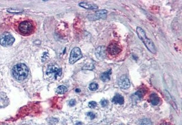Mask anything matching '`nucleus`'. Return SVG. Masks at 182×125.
<instances>
[{
  "label": "nucleus",
  "mask_w": 182,
  "mask_h": 125,
  "mask_svg": "<svg viewBox=\"0 0 182 125\" xmlns=\"http://www.w3.org/2000/svg\"><path fill=\"white\" fill-rule=\"evenodd\" d=\"M100 104H101L102 107H106L107 105H108V101H107V99H103V100H102L101 101Z\"/></svg>",
  "instance_id": "nucleus-23"
},
{
  "label": "nucleus",
  "mask_w": 182,
  "mask_h": 125,
  "mask_svg": "<svg viewBox=\"0 0 182 125\" xmlns=\"http://www.w3.org/2000/svg\"><path fill=\"white\" fill-rule=\"evenodd\" d=\"M79 5L80 7L84 8V9H87V10H96L98 9V6L97 5L95 4H89L87 2H81Z\"/></svg>",
  "instance_id": "nucleus-14"
},
{
  "label": "nucleus",
  "mask_w": 182,
  "mask_h": 125,
  "mask_svg": "<svg viewBox=\"0 0 182 125\" xmlns=\"http://www.w3.org/2000/svg\"><path fill=\"white\" fill-rule=\"evenodd\" d=\"M112 102L115 104H123L124 102V97L120 94H117L111 100Z\"/></svg>",
  "instance_id": "nucleus-13"
},
{
  "label": "nucleus",
  "mask_w": 182,
  "mask_h": 125,
  "mask_svg": "<svg viewBox=\"0 0 182 125\" xmlns=\"http://www.w3.org/2000/svg\"><path fill=\"white\" fill-rule=\"evenodd\" d=\"M89 107L91 108H94L97 107V103L95 101H91L89 103Z\"/></svg>",
  "instance_id": "nucleus-21"
},
{
  "label": "nucleus",
  "mask_w": 182,
  "mask_h": 125,
  "mask_svg": "<svg viewBox=\"0 0 182 125\" xmlns=\"http://www.w3.org/2000/svg\"><path fill=\"white\" fill-rule=\"evenodd\" d=\"M46 74L50 78L56 80L62 76V69L56 65H51L47 68Z\"/></svg>",
  "instance_id": "nucleus-4"
},
{
  "label": "nucleus",
  "mask_w": 182,
  "mask_h": 125,
  "mask_svg": "<svg viewBox=\"0 0 182 125\" xmlns=\"http://www.w3.org/2000/svg\"><path fill=\"white\" fill-rule=\"evenodd\" d=\"M15 38L9 32H4L0 36V44L4 46H9L13 44Z\"/></svg>",
  "instance_id": "nucleus-5"
},
{
  "label": "nucleus",
  "mask_w": 182,
  "mask_h": 125,
  "mask_svg": "<svg viewBox=\"0 0 182 125\" xmlns=\"http://www.w3.org/2000/svg\"><path fill=\"white\" fill-rule=\"evenodd\" d=\"M13 75L15 79L19 81L25 80L28 76L29 71L26 65L20 63L15 65L13 68Z\"/></svg>",
  "instance_id": "nucleus-1"
},
{
  "label": "nucleus",
  "mask_w": 182,
  "mask_h": 125,
  "mask_svg": "<svg viewBox=\"0 0 182 125\" xmlns=\"http://www.w3.org/2000/svg\"><path fill=\"white\" fill-rule=\"evenodd\" d=\"M166 93H167L166 94V96L167 99H168V101L169 102V103L172 106V107H173L175 110H177V106L176 104L174 103L173 100L172 99V98L171 97V96H170V94H169V93H168L167 91H166Z\"/></svg>",
  "instance_id": "nucleus-17"
},
{
  "label": "nucleus",
  "mask_w": 182,
  "mask_h": 125,
  "mask_svg": "<svg viewBox=\"0 0 182 125\" xmlns=\"http://www.w3.org/2000/svg\"><path fill=\"white\" fill-rule=\"evenodd\" d=\"M8 12H12V13H19L22 12V10H13V9H9L7 10Z\"/></svg>",
  "instance_id": "nucleus-22"
},
{
  "label": "nucleus",
  "mask_w": 182,
  "mask_h": 125,
  "mask_svg": "<svg viewBox=\"0 0 182 125\" xmlns=\"http://www.w3.org/2000/svg\"><path fill=\"white\" fill-rule=\"evenodd\" d=\"M136 32L137 34L138 38L142 41V43L146 47L147 49H148L151 53L156 54V49L155 45L151 39L147 38L146 33L142 28L140 27H137L136 29Z\"/></svg>",
  "instance_id": "nucleus-2"
},
{
  "label": "nucleus",
  "mask_w": 182,
  "mask_h": 125,
  "mask_svg": "<svg viewBox=\"0 0 182 125\" xmlns=\"http://www.w3.org/2000/svg\"><path fill=\"white\" fill-rule=\"evenodd\" d=\"M82 57V54L80 48L78 47H75L71 51L69 59V62L71 64H73L79 60H80Z\"/></svg>",
  "instance_id": "nucleus-6"
},
{
  "label": "nucleus",
  "mask_w": 182,
  "mask_h": 125,
  "mask_svg": "<svg viewBox=\"0 0 182 125\" xmlns=\"http://www.w3.org/2000/svg\"><path fill=\"white\" fill-rule=\"evenodd\" d=\"M18 31L22 35H28L31 34L34 30L33 23L29 20H25L20 22L18 25Z\"/></svg>",
  "instance_id": "nucleus-3"
},
{
  "label": "nucleus",
  "mask_w": 182,
  "mask_h": 125,
  "mask_svg": "<svg viewBox=\"0 0 182 125\" xmlns=\"http://www.w3.org/2000/svg\"><path fill=\"white\" fill-rule=\"evenodd\" d=\"M144 94H145L144 90H143L142 89L138 90V91H137V92L135 93V95H136V96H137L138 98H143V97L144 96Z\"/></svg>",
  "instance_id": "nucleus-19"
},
{
  "label": "nucleus",
  "mask_w": 182,
  "mask_h": 125,
  "mask_svg": "<svg viewBox=\"0 0 182 125\" xmlns=\"http://www.w3.org/2000/svg\"><path fill=\"white\" fill-rule=\"evenodd\" d=\"M150 101L152 105L157 106L160 103V98L157 94L153 93L150 96Z\"/></svg>",
  "instance_id": "nucleus-12"
},
{
  "label": "nucleus",
  "mask_w": 182,
  "mask_h": 125,
  "mask_svg": "<svg viewBox=\"0 0 182 125\" xmlns=\"http://www.w3.org/2000/svg\"><path fill=\"white\" fill-rule=\"evenodd\" d=\"M139 125H152V122L150 120L145 118L140 121Z\"/></svg>",
  "instance_id": "nucleus-18"
},
{
  "label": "nucleus",
  "mask_w": 182,
  "mask_h": 125,
  "mask_svg": "<svg viewBox=\"0 0 182 125\" xmlns=\"http://www.w3.org/2000/svg\"><path fill=\"white\" fill-rule=\"evenodd\" d=\"M76 103V102L75 99H71V101L69 102V105L71 107H73L75 105Z\"/></svg>",
  "instance_id": "nucleus-26"
},
{
  "label": "nucleus",
  "mask_w": 182,
  "mask_h": 125,
  "mask_svg": "<svg viewBox=\"0 0 182 125\" xmlns=\"http://www.w3.org/2000/svg\"><path fill=\"white\" fill-rule=\"evenodd\" d=\"M95 55L96 57L99 59H103L106 56L105 48L104 46H99L95 50Z\"/></svg>",
  "instance_id": "nucleus-10"
},
{
  "label": "nucleus",
  "mask_w": 182,
  "mask_h": 125,
  "mask_svg": "<svg viewBox=\"0 0 182 125\" xmlns=\"http://www.w3.org/2000/svg\"><path fill=\"white\" fill-rule=\"evenodd\" d=\"M67 91V88L64 85H60L59 86L56 90V92L59 94H63L65 93Z\"/></svg>",
  "instance_id": "nucleus-16"
},
{
  "label": "nucleus",
  "mask_w": 182,
  "mask_h": 125,
  "mask_svg": "<svg viewBox=\"0 0 182 125\" xmlns=\"http://www.w3.org/2000/svg\"><path fill=\"white\" fill-rule=\"evenodd\" d=\"M108 52L111 55H116L120 53L122 51L119 45L116 43H111L108 47Z\"/></svg>",
  "instance_id": "nucleus-8"
},
{
  "label": "nucleus",
  "mask_w": 182,
  "mask_h": 125,
  "mask_svg": "<svg viewBox=\"0 0 182 125\" xmlns=\"http://www.w3.org/2000/svg\"><path fill=\"white\" fill-rule=\"evenodd\" d=\"M87 115H88V116H89V117H90L91 120L94 119V118H95V115L94 113L91 112L87 113Z\"/></svg>",
  "instance_id": "nucleus-24"
},
{
  "label": "nucleus",
  "mask_w": 182,
  "mask_h": 125,
  "mask_svg": "<svg viewBox=\"0 0 182 125\" xmlns=\"http://www.w3.org/2000/svg\"><path fill=\"white\" fill-rule=\"evenodd\" d=\"M118 85L122 89H128L130 87L131 83L129 78L126 76H120L118 80Z\"/></svg>",
  "instance_id": "nucleus-9"
},
{
  "label": "nucleus",
  "mask_w": 182,
  "mask_h": 125,
  "mask_svg": "<svg viewBox=\"0 0 182 125\" xmlns=\"http://www.w3.org/2000/svg\"><path fill=\"white\" fill-rule=\"evenodd\" d=\"M108 11L106 10H98L93 15H89L88 18L90 20H97L101 18H107Z\"/></svg>",
  "instance_id": "nucleus-7"
},
{
  "label": "nucleus",
  "mask_w": 182,
  "mask_h": 125,
  "mask_svg": "<svg viewBox=\"0 0 182 125\" xmlns=\"http://www.w3.org/2000/svg\"><path fill=\"white\" fill-rule=\"evenodd\" d=\"M48 58V54L47 53H45L43 55V57H42V62H44L45 60H47Z\"/></svg>",
  "instance_id": "nucleus-25"
},
{
  "label": "nucleus",
  "mask_w": 182,
  "mask_h": 125,
  "mask_svg": "<svg viewBox=\"0 0 182 125\" xmlns=\"http://www.w3.org/2000/svg\"><path fill=\"white\" fill-rule=\"evenodd\" d=\"M111 70L109 69L108 71H105L100 76V79L103 82H107L108 80H110L111 79Z\"/></svg>",
  "instance_id": "nucleus-15"
},
{
  "label": "nucleus",
  "mask_w": 182,
  "mask_h": 125,
  "mask_svg": "<svg viewBox=\"0 0 182 125\" xmlns=\"http://www.w3.org/2000/svg\"><path fill=\"white\" fill-rule=\"evenodd\" d=\"M98 88V85L96 83H92L89 85V89L91 91H95Z\"/></svg>",
  "instance_id": "nucleus-20"
},
{
  "label": "nucleus",
  "mask_w": 182,
  "mask_h": 125,
  "mask_svg": "<svg viewBox=\"0 0 182 125\" xmlns=\"http://www.w3.org/2000/svg\"><path fill=\"white\" fill-rule=\"evenodd\" d=\"M9 103V98L4 93H0V108L6 107Z\"/></svg>",
  "instance_id": "nucleus-11"
},
{
  "label": "nucleus",
  "mask_w": 182,
  "mask_h": 125,
  "mask_svg": "<svg viewBox=\"0 0 182 125\" xmlns=\"http://www.w3.org/2000/svg\"><path fill=\"white\" fill-rule=\"evenodd\" d=\"M159 125H172V124L168 122L163 121V122H161V123H160Z\"/></svg>",
  "instance_id": "nucleus-27"
},
{
  "label": "nucleus",
  "mask_w": 182,
  "mask_h": 125,
  "mask_svg": "<svg viewBox=\"0 0 182 125\" xmlns=\"http://www.w3.org/2000/svg\"><path fill=\"white\" fill-rule=\"evenodd\" d=\"M75 91L76 92L79 93V92H80V91H81V90L80 89H76L75 90Z\"/></svg>",
  "instance_id": "nucleus-28"
}]
</instances>
